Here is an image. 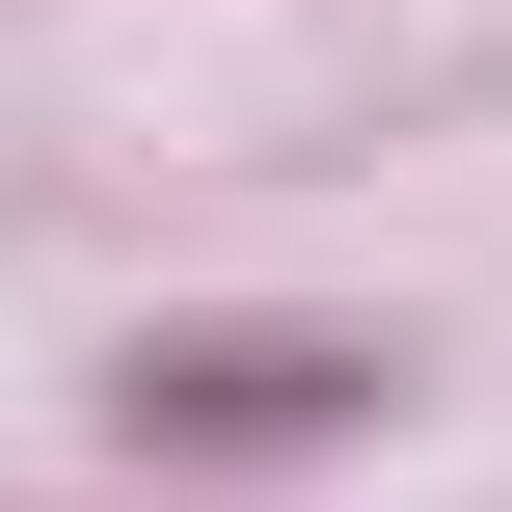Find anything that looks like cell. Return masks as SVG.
Wrapping results in <instances>:
<instances>
[{"label": "cell", "instance_id": "1", "mask_svg": "<svg viewBox=\"0 0 512 512\" xmlns=\"http://www.w3.org/2000/svg\"><path fill=\"white\" fill-rule=\"evenodd\" d=\"M135 432H162V459H324V432H378V351L216 324V351H135Z\"/></svg>", "mask_w": 512, "mask_h": 512}]
</instances>
